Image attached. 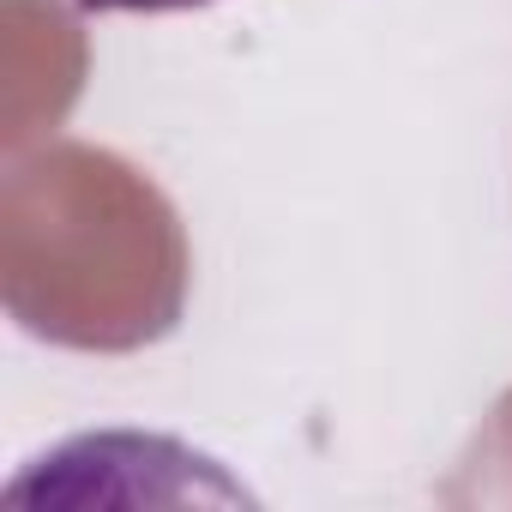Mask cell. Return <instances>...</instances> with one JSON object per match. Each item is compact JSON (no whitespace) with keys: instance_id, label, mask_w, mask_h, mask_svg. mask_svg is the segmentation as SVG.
Masks as SVG:
<instances>
[{"instance_id":"1","label":"cell","mask_w":512,"mask_h":512,"mask_svg":"<svg viewBox=\"0 0 512 512\" xmlns=\"http://www.w3.org/2000/svg\"><path fill=\"white\" fill-rule=\"evenodd\" d=\"M85 13H193L211 0H79Z\"/></svg>"}]
</instances>
